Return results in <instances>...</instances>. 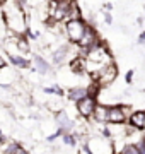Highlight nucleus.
I'll return each mask as SVG.
<instances>
[{
	"label": "nucleus",
	"mask_w": 145,
	"mask_h": 154,
	"mask_svg": "<svg viewBox=\"0 0 145 154\" xmlns=\"http://www.w3.org/2000/svg\"><path fill=\"white\" fill-rule=\"evenodd\" d=\"M0 14H2V19H4V24H5L7 31H10L14 34H19V36H24L28 34L29 26H28V9L17 2V0H7L0 5Z\"/></svg>",
	"instance_id": "obj_1"
},
{
	"label": "nucleus",
	"mask_w": 145,
	"mask_h": 154,
	"mask_svg": "<svg viewBox=\"0 0 145 154\" xmlns=\"http://www.w3.org/2000/svg\"><path fill=\"white\" fill-rule=\"evenodd\" d=\"M89 26V22L85 19H70V21H65L63 28H65V38L67 41H70L72 45H77L82 36L85 34V29Z\"/></svg>",
	"instance_id": "obj_2"
},
{
	"label": "nucleus",
	"mask_w": 145,
	"mask_h": 154,
	"mask_svg": "<svg viewBox=\"0 0 145 154\" xmlns=\"http://www.w3.org/2000/svg\"><path fill=\"white\" fill-rule=\"evenodd\" d=\"M97 98L94 96H85L82 98L78 103H75V110H77V115L80 118H84V120H92V116H94V111L97 108Z\"/></svg>",
	"instance_id": "obj_3"
},
{
	"label": "nucleus",
	"mask_w": 145,
	"mask_h": 154,
	"mask_svg": "<svg viewBox=\"0 0 145 154\" xmlns=\"http://www.w3.org/2000/svg\"><path fill=\"white\" fill-rule=\"evenodd\" d=\"M132 108L125 105H109L108 106V123H126L132 113Z\"/></svg>",
	"instance_id": "obj_4"
},
{
	"label": "nucleus",
	"mask_w": 145,
	"mask_h": 154,
	"mask_svg": "<svg viewBox=\"0 0 145 154\" xmlns=\"http://www.w3.org/2000/svg\"><path fill=\"white\" fill-rule=\"evenodd\" d=\"M118 74H120V70H118V65L113 62V63H109V65H106L102 70L97 74V75L92 79V81H96V82H99L102 88H109L114 81L118 79Z\"/></svg>",
	"instance_id": "obj_5"
},
{
	"label": "nucleus",
	"mask_w": 145,
	"mask_h": 154,
	"mask_svg": "<svg viewBox=\"0 0 145 154\" xmlns=\"http://www.w3.org/2000/svg\"><path fill=\"white\" fill-rule=\"evenodd\" d=\"M128 127H132L133 130H145V110H133L128 116Z\"/></svg>",
	"instance_id": "obj_6"
},
{
	"label": "nucleus",
	"mask_w": 145,
	"mask_h": 154,
	"mask_svg": "<svg viewBox=\"0 0 145 154\" xmlns=\"http://www.w3.org/2000/svg\"><path fill=\"white\" fill-rule=\"evenodd\" d=\"M85 96H89V93H87V86H72V88L67 89V94H65V98L70 101V103H78L82 98H85Z\"/></svg>",
	"instance_id": "obj_7"
},
{
	"label": "nucleus",
	"mask_w": 145,
	"mask_h": 154,
	"mask_svg": "<svg viewBox=\"0 0 145 154\" xmlns=\"http://www.w3.org/2000/svg\"><path fill=\"white\" fill-rule=\"evenodd\" d=\"M31 63H33L34 70L38 72V74H41V75H48L51 72L50 62L46 60V58H43L41 55H34L33 58H31Z\"/></svg>",
	"instance_id": "obj_8"
},
{
	"label": "nucleus",
	"mask_w": 145,
	"mask_h": 154,
	"mask_svg": "<svg viewBox=\"0 0 145 154\" xmlns=\"http://www.w3.org/2000/svg\"><path fill=\"white\" fill-rule=\"evenodd\" d=\"M108 106L109 105L97 103V108H96L94 116H92V120H94L96 123H101V125H106L108 123Z\"/></svg>",
	"instance_id": "obj_9"
},
{
	"label": "nucleus",
	"mask_w": 145,
	"mask_h": 154,
	"mask_svg": "<svg viewBox=\"0 0 145 154\" xmlns=\"http://www.w3.org/2000/svg\"><path fill=\"white\" fill-rule=\"evenodd\" d=\"M9 62L14 67H17V69H29L31 67V58L24 55H12L9 57Z\"/></svg>",
	"instance_id": "obj_10"
},
{
	"label": "nucleus",
	"mask_w": 145,
	"mask_h": 154,
	"mask_svg": "<svg viewBox=\"0 0 145 154\" xmlns=\"http://www.w3.org/2000/svg\"><path fill=\"white\" fill-rule=\"evenodd\" d=\"M4 154H29V152H28V149L24 146H21L19 142H5Z\"/></svg>",
	"instance_id": "obj_11"
},
{
	"label": "nucleus",
	"mask_w": 145,
	"mask_h": 154,
	"mask_svg": "<svg viewBox=\"0 0 145 154\" xmlns=\"http://www.w3.org/2000/svg\"><path fill=\"white\" fill-rule=\"evenodd\" d=\"M70 19H84L82 11H80V7H78V4L75 0H72V4H70V11H68L67 21H70Z\"/></svg>",
	"instance_id": "obj_12"
},
{
	"label": "nucleus",
	"mask_w": 145,
	"mask_h": 154,
	"mask_svg": "<svg viewBox=\"0 0 145 154\" xmlns=\"http://www.w3.org/2000/svg\"><path fill=\"white\" fill-rule=\"evenodd\" d=\"M118 154H140V149L137 147L135 142H125V146L118 151Z\"/></svg>",
	"instance_id": "obj_13"
},
{
	"label": "nucleus",
	"mask_w": 145,
	"mask_h": 154,
	"mask_svg": "<svg viewBox=\"0 0 145 154\" xmlns=\"http://www.w3.org/2000/svg\"><path fill=\"white\" fill-rule=\"evenodd\" d=\"M133 77H135V70L133 69H130V70L125 74V84L132 86V84H133Z\"/></svg>",
	"instance_id": "obj_14"
},
{
	"label": "nucleus",
	"mask_w": 145,
	"mask_h": 154,
	"mask_svg": "<svg viewBox=\"0 0 145 154\" xmlns=\"http://www.w3.org/2000/svg\"><path fill=\"white\" fill-rule=\"evenodd\" d=\"M104 21H106L108 26H111V24H113V16H111V12H104Z\"/></svg>",
	"instance_id": "obj_15"
},
{
	"label": "nucleus",
	"mask_w": 145,
	"mask_h": 154,
	"mask_svg": "<svg viewBox=\"0 0 145 154\" xmlns=\"http://www.w3.org/2000/svg\"><path fill=\"white\" fill-rule=\"evenodd\" d=\"M137 41H138V45H145V31H142V33L138 34Z\"/></svg>",
	"instance_id": "obj_16"
},
{
	"label": "nucleus",
	"mask_w": 145,
	"mask_h": 154,
	"mask_svg": "<svg viewBox=\"0 0 145 154\" xmlns=\"http://www.w3.org/2000/svg\"><path fill=\"white\" fill-rule=\"evenodd\" d=\"M5 67H7V60H5V57L0 53V70H2V69H5Z\"/></svg>",
	"instance_id": "obj_17"
},
{
	"label": "nucleus",
	"mask_w": 145,
	"mask_h": 154,
	"mask_svg": "<svg viewBox=\"0 0 145 154\" xmlns=\"http://www.w3.org/2000/svg\"><path fill=\"white\" fill-rule=\"evenodd\" d=\"M4 2H7V0H0V5H2V4H4Z\"/></svg>",
	"instance_id": "obj_18"
},
{
	"label": "nucleus",
	"mask_w": 145,
	"mask_h": 154,
	"mask_svg": "<svg viewBox=\"0 0 145 154\" xmlns=\"http://www.w3.org/2000/svg\"><path fill=\"white\" fill-rule=\"evenodd\" d=\"M17 2H21V4H22V2H24V0H17Z\"/></svg>",
	"instance_id": "obj_19"
}]
</instances>
